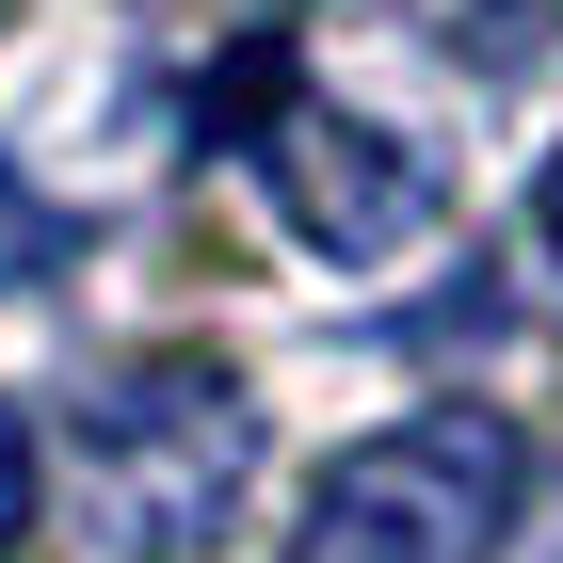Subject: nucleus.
I'll list each match as a JSON object with an SVG mask.
<instances>
[{"label":"nucleus","mask_w":563,"mask_h":563,"mask_svg":"<svg viewBox=\"0 0 563 563\" xmlns=\"http://www.w3.org/2000/svg\"><path fill=\"white\" fill-rule=\"evenodd\" d=\"M65 451H81V516L113 563H210L242 531V483H258V402H242L225 354L145 339L81 387Z\"/></svg>","instance_id":"obj_1"},{"label":"nucleus","mask_w":563,"mask_h":563,"mask_svg":"<svg viewBox=\"0 0 563 563\" xmlns=\"http://www.w3.org/2000/svg\"><path fill=\"white\" fill-rule=\"evenodd\" d=\"M194 130L242 145V177L290 210L306 258H354V274H371V258H402V242L434 225V145H419V130H387V113H354L339 81H306V48H290V33L210 48Z\"/></svg>","instance_id":"obj_2"},{"label":"nucleus","mask_w":563,"mask_h":563,"mask_svg":"<svg viewBox=\"0 0 563 563\" xmlns=\"http://www.w3.org/2000/svg\"><path fill=\"white\" fill-rule=\"evenodd\" d=\"M516 499H531V434L499 402H419L306 483L290 563H499Z\"/></svg>","instance_id":"obj_3"},{"label":"nucleus","mask_w":563,"mask_h":563,"mask_svg":"<svg viewBox=\"0 0 563 563\" xmlns=\"http://www.w3.org/2000/svg\"><path fill=\"white\" fill-rule=\"evenodd\" d=\"M16 531H33V419L0 402V548H16Z\"/></svg>","instance_id":"obj_4"},{"label":"nucleus","mask_w":563,"mask_h":563,"mask_svg":"<svg viewBox=\"0 0 563 563\" xmlns=\"http://www.w3.org/2000/svg\"><path fill=\"white\" fill-rule=\"evenodd\" d=\"M531 225H548V258H563V145H548V177H531Z\"/></svg>","instance_id":"obj_5"}]
</instances>
